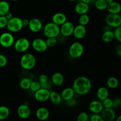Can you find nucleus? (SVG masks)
Masks as SVG:
<instances>
[{
    "label": "nucleus",
    "instance_id": "nucleus-25",
    "mask_svg": "<svg viewBox=\"0 0 121 121\" xmlns=\"http://www.w3.org/2000/svg\"><path fill=\"white\" fill-rule=\"evenodd\" d=\"M97 96L100 100H103L109 96V91L106 87H100L97 91Z\"/></svg>",
    "mask_w": 121,
    "mask_h": 121
},
{
    "label": "nucleus",
    "instance_id": "nucleus-48",
    "mask_svg": "<svg viewBox=\"0 0 121 121\" xmlns=\"http://www.w3.org/2000/svg\"><path fill=\"white\" fill-rule=\"evenodd\" d=\"M121 116H119L118 118L117 119V121H121Z\"/></svg>",
    "mask_w": 121,
    "mask_h": 121
},
{
    "label": "nucleus",
    "instance_id": "nucleus-13",
    "mask_svg": "<svg viewBox=\"0 0 121 121\" xmlns=\"http://www.w3.org/2000/svg\"><path fill=\"white\" fill-rule=\"evenodd\" d=\"M17 112L18 116L20 118L22 119H26L30 117L31 111L28 105L22 104L18 107Z\"/></svg>",
    "mask_w": 121,
    "mask_h": 121
},
{
    "label": "nucleus",
    "instance_id": "nucleus-3",
    "mask_svg": "<svg viewBox=\"0 0 121 121\" xmlns=\"http://www.w3.org/2000/svg\"><path fill=\"white\" fill-rule=\"evenodd\" d=\"M43 32L46 37H57L60 34V26L53 22H50L43 27Z\"/></svg>",
    "mask_w": 121,
    "mask_h": 121
},
{
    "label": "nucleus",
    "instance_id": "nucleus-27",
    "mask_svg": "<svg viewBox=\"0 0 121 121\" xmlns=\"http://www.w3.org/2000/svg\"><path fill=\"white\" fill-rule=\"evenodd\" d=\"M10 5L6 1H0V15H5L9 11Z\"/></svg>",
    "mask_w": 121,
    "mask_h": 121
},
{
    "label": "nucleus",
    "instance_id": "nucleus-34",
    "mask_svg": "<svg viewBox=\"0 0 121 121\" xmlns=\"http://www.w3.org/2000/svg\"><path fill=\"white\" fill-rule=\"evenodd\" d=\"M40 88H41V84H40V82L32 81L30 87V89L31 91L35 92L37 91L39 89H40Z\"/></svg>",
    "mask_w": 121,
    "mask_h": 121
},
{
    "label": "nucleus",
    "instance_id": "nucleus-35",
    "mask_svg": "<svg viewBox=\"0 0 121 121\" xmlns=\"http://www.w3.org/2000/svg\"><path fill=\"white\" fill-rule=\"evenodd\" d=\"M114 31L113 32V34H114V39H116L118 42H121V27H117L115 28Z\"/></svg>",
    "mask_w": 121,
    "mask_h": 121
},
{
    "label": "nucleus",
    "instance_id": "nucleus-29",
    "mask_svg": "<svg viewBox=\"0 0 121 121\" xmlns=\"http://www.w3.org/2000/svg\"><path fill=\"white\" fill-rule=\"evenodd\" d=\"M106 85L110 89H116L119 85V81L115 77H110L108 78L106 82Z\"/></svg>",
    "mask_w": 121,
    "mask_h": 121
},
{
    "label": "nucleus",
    "instance_id": "nucleus-17",
    "mask_svg": "<svg viewBox=\"0 0 121 121\" xmlns=\"http://www.w3.org/2000/svg\"><path fill=\"white\" fill-rule=\"evenodd\" d=\"M35 115L39 120L46 121L49 118L50 112L46 108L40 107L37 110Z\"/></svg>",
    "mask_w": 121,
    "mask_h": 121
},
{
    "label": "nucleus",
    "instance_id": "nucleus-19",
    "mask_svg": "<svg viewBox=\"0 0 121 121\" xmlns=\"http://www.w3.org/2000/svg\"><path fill=\"white\" fill-rule=\"evenodd\" d=\"M106 9L111 14H119L121 11V6L119 2L113 1L108 4Z\"/></svg>",
    "mask_w": 121,
    "mask_h": 121
},
{
    "label": "nucleus",
    "instance_id": "nucleus-9",
    "mask_svg": "<svg viewBox=\"0 0 121 121\" xmlns=\"http://www.w3.org/2000/svg\"><path fill=\"white\" fill-rule=\"evenodd\" d=\"M31 46L33 49L39 53L45 52L48 48L46 40L41 38H36L32 41Z\"/></svg>",
    "mask_w": 121,
    "mask_h": 121
},
{
    "label": "nucleus",
    "instance_id": "nucleus-26",
    "mask_svg": "<svg viewBox=\"0 0 121 121\" xmlns=\"http://www.w3.org/2000/svg\"><path fill=\"white\" fill-rule=\"evenodd\" d=\"M32 79L30 78H24L20 80V88L22 89L23 90H28L30 89V87L31 83L32 82Z\"/></svg>",
    "mask_w": 121,
    "mask_h": 121
},
{
    "label": "nucleus",
    "instance_id": "nucleus-49",
    "mask_svg": "<svg viewBox=\"0 0 121 121\" xmlns=\"http://www.w3.org/2000/svg\"><path fill=\"white\" fill-rule=\"evenodd\" d=\"M69 1H72V2H73V1H76V0H69Z\"/></svg>",
    "mask_w": 121,
    "mask_h": 121
},
{
    "label": "nucleus",
    "instance_id": "nucleus-1",
    "mask_svg": "<svg viewBox=\"0 0 121 121\" xmlns=\"http://www.w3.org/2000/svg\"><path fill=\"white\" fill-rule=\"evenodd\" d=\"M72 88L75 94L85 95L89 93L91 91L92 88V82L87 77H78L73 82Z\"/></svg>",
    "mask_w": 121,
    "mask_h": 121
},
{
    "label": "nucleus",
    "instance_id": "nucleus-39",
    "mask_svg": "<svg viewBox=\"0 0 121 121\" xmlns=\"http://www.w3.org/2000/svg\"><path fill=\"white\" fill-rule=\"evenodd\" d=\"M90 120L91 121H104L101 115H99V114L97 113H93L92 115H91Z\"/></svg>",
    "mask_w": 121,
    "mask_h": 121
},
{
    "label": "nucleus",
    "instance_id": "nucleus-11",
    "mask_svg": "<svg viewBox=\"0 0 121 121\" xmlns=\"http://www.w3.org/2000/svg\"><path fill=\"white\" fill-rule=\"evenodd\" d=\"M50 91L47 89L41 87L40 89L34 92V98L40 102H44L49 99Z\"/></svg>",
    "mask_w": 121,
    "mask_h": 121
},
{
    "label": "nucleus",
    "instance_id": "nucleus-15",
    "mask_svg": "<svg viewBox=\"0 0 121 121\" xmlns=\"http://www.w3.org/2000/svg\"><path fill=\"white\" fill-rule=\"evenodd\" d=\"M101 117L105 121H112L116 118V113L112 108H104L101 112Z\"/></svg>",
    "mask_w": 121,
    "mask_h": 121
},
{
    "label": "nucleus",
    "instance_id": "nucleus-24",
    "mask_svg": "<svg viewBox=\"0 0 121 121\" xmlns=\"http://www.w3.org/2000/svg\"><path fill=\"white\" fill-rule=\"evenodd\" d=\"M102 40L105 43H111L114 40V34H113V32L112 31L110 30H105L104 32L102 35Z\"/></svg>",
    "mask_w": 121,
    "mask_h": 121
},
{
    "label": "nucleus",
    "instance_id": "nucleus-38",
    "mask_svg": "<svg viewBox=\"0 0 121 121\" xmlns=\"http://www.w3.org/2000/svg\"><path fill=\"white\" fill-rule=\"evenodd\" d=\"M7 57L3 54H0V67H5L7 65Z\"/></svg>",
    "mask_w": 121,
    "mask_h": 121
},
{
    "label": "nucleus",
    "instance_id": "nucleus-5",
    "mask_svg": "<svg viewBox=\"0 0 121 121\" xmlns=\"http://www.w3.org/2000/svg\"><path fill=\"white\" fill-rule=\"evenodd\" d=\"M84 47L80 42H74L70 45L69 49V53L73 59H78L83 54Z\"/></svg>",
    "mask_w": 121,
    "mask_h": 121
},
{
    "label": "nucleus",
    "instance_id": "nucleus-30",
    "mask_svg": "<svg viewBox=\"0 0 121 121\" xmlns=\"http://www.w3.org/2000/svg\"><path fill=\"white\" fill-rule=\"evenodd\" d=\"M95 7L98 10L103 11L106 9L108 3L105 0H96L95 4Z\"/></svg>",
    "mask_w": 121,
    "mask_h": 121
},
{
    "label": "nucleus",
    "instance_id": "nucleus-2",
    "mask_svg": "<svg viewBox=\"0 0 121 121\" xmlns=\"http://www.w3.org/2000/svg\"><path fill=\"white\" fill-rule=\"evenodd\" d=\"M36 65V59L31 53H27L24 54L20 59V65L25 70L33 69Z\"/></svg>",
    "mask_w": 121,
    "mask_h": 121
},
{
    "label": "nucleus",
    "instance_id": "nucleus-21",
    "mask_svg": "<svg viewBox=\"0 0 121 121\" xmlns=\"http://www.w3.org/2000/svg\"><path fill=\"white\" fill-rule=\"evenodd\" d=\"M60 95H61L62 100L67 101V100L74 98L75 93L72 87H66L65 89L63 90Z\"/></svg>",
    "mask_w": 121,
    "mask_h": 121
},
{
    "label": "nucleus",
    "instance_id": "nucleus-44",
    "mask_svg": "<svg viewBox=\"0 0 121 121\" xmlns=\"http://www.w3.org/2000/svg\"><path fill=\"white\" fill-rule=\"evenodd\" d=\"M5 17L7 18V19H8V20H10L11 18H12L13 17V14H12L11 13H10V12H8V13H7V14H5Z\"/></svg>",
    "mask_w": 121,
    "mask_h": 121
},
{
    "label": "nucleus",
    "instance_id": "nucleus-47",
    "mask_svg": "<svg viewBox=\"0 0 121 121\" xmlns=\"http://www.w3.org/2000/svg\"><path fill=\"white\" fill-rule=\"evenodd\" d=\"M105 1H106V2H107V3L108 4V3H111V2H113L114 0H105Z\"/></svg>",
    "mask_w": 121,
    "mask_h": 121
},
{
    "label": "nucleus",
    "instance_id": "nucleus-10",
    "mask_svg": "<svg viewBox=\"0 0 121 121\" xmlns=\"http://www.w3.org/2000/svg\"><path fill=\"white\" fill-rule=\"evenodd\" d=\"M74 28V25L73 22L66 21L65 23L60 26V34L65 36V37H68L71 36L72 35H73Z\"/></svg>",
    "mask_w": 121,
    "mask_h": 121
},
{
    "label": "nucleus",
    "instance_id": "nucleus-37",
    "mask_svg": "<svg viewBox=\"0 0 121 121\" xmlns=\"http://www.w3.org/2000/svg\"><path fill=\"white\" fill-rule=\"evenodd\" d=\"M78 121H87L89 120V116L86 112H81L79 113L77 118Z\"/></svg>",
    "mask_w": 121,
    "mask_h": 121
},
{
    "label": "nucleus",
    "instance_id": "nucleus-33",
    "mask_svg": "<svg viewBox=\"0 0 121 121\" xmlns=\"http://www.w3.org/2000/svg\"><path fill=\"white\" fill-rule=\"evenodd\" d=\"M102 103L104 108H112L113 107V100L109 98L103 100Z\"/></svg>",
    "mask_w": 121,
    "mask_h": 121
},
{
    "label": "nucleus",
    "instance_id": "nucleus-16",
    "mask_svg": "<svg viewBox=\"0 0 121 121\" xmlns=\"http://www.w3.org/2000/svg\"><path fill=\"white\" fill-rule=\"evenodd\" d=\"M104 106H103L102 103L99 100H95L91 102L89 105V109L90 111L93 113H97L99 114L101 113L102 110L104 109Z\"/></svg>",
    "mask_w": 121,
    "mask_h": 121
},
{
    "label": "nucleus",
    "instance_id": "nucleus-20",
    "mask_svg": "<svg viewBox=\"0 0 121 121\" xmlns=\"http://www.w3.org/2000/svg\"><path fill=\"white\" fill-rule=\"evenodd\" d=\"M74 9H75V11L77 14L82 15V14H87L88 13L89 10V6L87 4L80 2L76 5Z\"/></svg>",
    "mask_w": 121,
    "mask_h": 121
},
{
    "label": "nucleus",
    "instance_id": "nucleus-32",
    "mask_svg": "<svg viewBox=\"0 0 121 121\" xmlns=\"http://www.w3.org/2000/svg\"><path fill=\"white\" fill-rule=\"evenodd\" d=\"M46 44H47V47H54L57 45V40L56 37H48L47 38L46 40Z\"/></svg>",
    "mask_w": 121,
    "mask_h": 121
},
{
    "label": "nucleus",
    "instance_id": "nucleus-45",
    "mask_svg": "<svg viewBox=\"0 0 121 121\" xmlns=\"http://www.w3.org/2000/svg\"><path fill=\"white\" fill-rule=\"evenodd\" d=\"M117 54H118L119 56H121V46H119L117 48Z\"/></svg>",
    "mask_w": 121,
    "mask_h": 121
},
{
    "label": "nucleus",
    "instance_id": "nucleus-42",
    "mask_svg": "<svg viewBox=\"0 0 121 121\" xmlns=\"http://www.w3.org/2000/svg\"><path fill=\"white\" fill-rule=\"evenodd\" d=\"M121 104V100L120 99L118 98V99H115L113 100V107L114 108H119Z\"/></svg>",
    "mask_w": 121,
    "mask_h": 121
},
{
    "label": "nucleus",
    "instance_id": "nucleus-28",
    "mask_svg": "<svg viewBox=\"0 0 121 121\" xmlns=\"http://www.w3.org/2000/svg\"><path fill=\"white\" fill-rule=\"evenodd\" d=\"M10 114L9 109L6 106H0V120H5Z\"/></svg>",
    "mask_w": 121,
    "mask_h": 121
},
{
    "label": "nucleus",
    "instance_id": "nucleus-22",
    "mask_svg": "<svg viewBox=\"0 0 121 121\" xmlns=\"http://www.w3.org/2000/svg\"><path fill=\"white\" fill-rule=\"evenodd\" d=\"M65 81V78L63 74L60 72H56L54 73L52 75V82L54 85L57 86H60L63 84Z\"/></svg>",
    "mask_w": 121,
    "mask_h": 121
},
{
    "label": "nucleus",
    "instance_id": "nucleus-43",
    "mask_svg": "<svg viewBox=\"0 0 121 121\" xmlns=\"http://www.w3.org/2000/svg\"><path fill=\"white\" fill-rule=\"evenodd\" d=\"M22 24H23L24 27L28 26V24H29V20H28V19L27 18L22 19Z\"/></svg>",
    "mask_w": 121,
    "mask_h": 121
},
{
    "label": "nucleus",
    "instance_id": "nucleus-40",
    "mask_svg": "<svg viewBox=\"0 0 121 121\" xmlns=\"http://www.w3.org/2000/svg\"><path fill=\"white\" fill-rule=\"evenodd\" d=\"M48 80V77L46 74H42L39 76V82L40 83H45Z\"/></svg>",
    "mask_w": 121,
    "mask_h": 121
},
{
    "label": "nucleus",
    "instance_id": "nucleus-31",
    "mask_svg": "<svg viewBox=\"0 0 121 121\" xmlns=\"http://www.w3.org/2000/svg\"><path fill=\"white\" fill-rule=\"evenodd\" d=\"M90 21L89 16L87 14H84L80 15L79 17V24L82 26H86L89 24Z\"/></svg>",
    "mask_w": 121,
    "mask_h": 121
},
{
    "label": "nucleus",
    "instance_id": "nucleus-18",
    "mask_svg": "<svg viewBox=\"0 0 121 121\" xmlns=\"http://www.w3.org/2000/svg\"><path fill=\"white\" fill-rule=\"evenodd\" d=\"M67 21V17L63 13H57L52 17V22L60 26Z\"/></svg>",
    "mask_w": 121,
    "mask_h": 121
},
{
    "label": "nucleus",
    "instance_id": "nucleus-36",
    "mask_svg": "<svg viewBox=\"0 0 121 121\" xmlns=\"http://www.w3.org/2000/svg\"><path fill=\"white\" fill-rule=\"evenodd\" d=\"M8 21V19L5 15H0V28H4L7 27Z\"/></svg>",
    "mask_w": 121,
    "mask_h": 121
},
{
    "label": "nucleus",
    "instance_id": "nucleus-50",
    "mask_svg": "<svg viewBox=\"0 0 121 121\" xmlns=\"http://www.w3.org/2000/svg\"><path fill=\"white\" fill-rule=\"evenodd\" d=\"M11 1H18V0H11Z\"/></svg>",
    "mask_w": 121,
    "mask_h": 121
},
{
    "label": "nucleus",
    "instance_id": "nucleus-7",
    "mask_svg": "<svg viewBox=\"0 0 121 121\" xmlns=\"http://www.w3.org/2000/svg\"><path fill=\"white\" fill-rule=\"evenodd\" d=\"M15 41L14 35L9 32H5L0 35V45L4 48H9Z\"/></svg>",
    "mask_w": 121,
    "mask_h": 121
},
{
    "label": "nucleus",
    "instance_id": "nucleus-4",
    "mask_svg": "<svg viewBox=\"0 0 121 121\" xmlns=\"http://www.w3.org/2000/svg\"><path fill=\"white\" fill-rule=\"evenodd\" d=\"M22 19L17 17H13L8 21L7 28L11 33H17L23 28Z\"/></svg>",
    "mask_w": 121,
    "mask_h": 121
},
{
    "label": "nucleus",
    "instance_id": "nucleus-23",
    "mask_svg": "<svg viewBox=\"0 0 121 121\" xmlns=\"http://www.w3.org/2000/svg\"><path fill=\"white\" fill-rule=\"evenodd\" d=\"M51 102L54 105H59L62 101V99L60 94L54 91H52L50 93V98Z\"/></svg>",
    "mask_w": 121,
    "mask_h": 121
},
{
    "label": "nucleus",
    "instance_id": "nucleus-41",
    "mask_svg": "<svg viewBox=\"0 0 121 121\" xmlns=\"http://www.w3.org/2000/svg\"><path fill=\"white\" fill-rule=\"evenodd\" d=\"M66 104H67V105H68L69 106H71V107L75 106L76 104V103H77L76 100L74 98H72V99H69V100H67V101H66Z\"/></svg>",
    "mask_w": 121,
    "mask_h": 121
},
{
    "label": "nucleus",
    "instance_id": "nucleus-14",
    "mask_svg": "<svg viewBox=\"0 0 121 121\" xmlns=\"http://www.w3.org/2000/svg\"><path fill=\"white\" fill-rule=\"evenodd\" d=\"M87 30L85 26L79 24L76 26H74V30L73 32V35L74 37L78 40L83 39L86 35Z\"/></svg>",
    "mask_w": 121,
    "mask_h": 121
},
{
    "label": "nucleus",
    "instance_id": "nucleus-6",
    "mask_svg": "<svg viewBox=\"0 0 121 121\" xmlns=\"http://www.w3.org/2000/svg\"><path fill=\"white\" fill-rule=\"evenodd\" d=\"M14 49L18 53H24L28 50L30 46V43L29 40L24 37H21L14 41Z\"/></svg>",
    "mask_w": 121,
    "mask_h": 121
},
{
    "label": "nucleus",
    "instance_id": "nucleus-8",
    "mask_svg": "<svg viewBox=\"0 0 121 121\" xmlns=\"http://www.w3.org/2000/svg\"><path fill=\"white\" fill-rule=\"evenodd\" d=\"M105 22L109 27L117 28L121 26V17L119 14H109L106 17Z\"/></svg>",
    "mask_w": 121,
    "mask_h": 121
},
{
    "label": "nucleus",
    "instance_id": "nucleus-12",
    "mask_svg": "<svg viewBox=\"0 0 121 121\" xmlns=\"http://www.w3.org/2000/svg\"><path fill=\"white\" fill-rule=\"evenodd\" d=\"M28 27L31 31L37 33L40 32L42 30L43 26L42 22L39 19L33 18L29 20Z\"/></svg>",
    "mask_w": 121,
    "mask_h": 121
},
{
    "label": "nucleus",
    "instance_id": "nucleus-46",
    "mask_svg": "<svg viewBox=\"0 0 121 121\" xmlns=\"http://www.w3.org/2000/svg\"><path fill=\"white\" fill-rule=\"evenodd\" d=\"M91 1H92V0H81V2H84V3H86V4H89L91 3Z\"/></svg>",
    "mask_w": 121,
    "mask_h": 121
}]
</instances>
